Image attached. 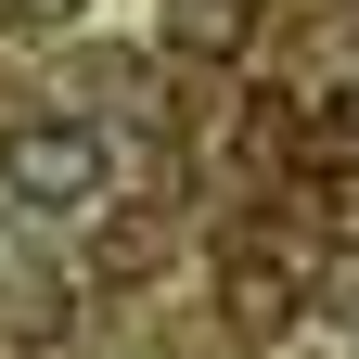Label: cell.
<instances>
[{
	"label": "cell",
	"instance_id": "1",
	"mask_svg": "<svg viewBox=\"0 0 359 359\" xmlns=\"http://www.w3.org/2000/svg\"><path fill=\"white\" fill-rule=\"evenodd\" d=\"M0 193L26 218H77V205L116 193V154H103V128H77V116H13L0 128Z\"/></svg>",
	"mask_w": 359,
	"mask_h": 359
},
{
	"label": "cell",
	"instance_id": "2",
	"mask_svg": "<svg viewBox=\"0 0 359 359\" xmlns=\"http://www.w3.org/2000/svg\"><path fill=\"white\" fill-rule=\"evenodd\" d=\"M231 321L244 334H283V269H231Z\"/></svg>",
	"mask_w": 359,
	"mask_h": 359
},
{
	"label": "cell",
	"instance_id": "3",
	"mask_svg": "<svg viewBox=\"0 0 359 359\" xmlns=\"http://www.w3.org/2000/svg\"><path fill=\"white\" fill-rule=\"evenodd\" d=\"M26 13H77V0H26Z\"/></svg>",
	"mask_w": 359,
	"mask_h": 359
}]
</instances>
